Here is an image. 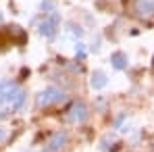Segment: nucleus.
<instances>
[{
  "mask_svg": "<svg viewBox=\"0 0 154 152\" xmlns=\"http://www.w3.org/2000/svg\"><path fill=\"white\" fill-rule=\"evenodd\" d=\"M152 67H154V63H152Z\"/></svg>",
  "mask_w": 154,
  "mask_h": 152,
  "instance_id": "nucleus-14",
  "label": "nucleus"
},
{
  "mask_svg": "<svg viewBox=\"0 0 154 152\" xmlns=\"http://www.w3.org/2000/svg\"><path fill=\"white\" fill-rule=\"evenodd\" d=\"M106 81L108 79H106V75H104L102 71H94L92 73V79H90V83H92L94 90H102L104 85H106Z\"/></svg>",
  "mask_w": 154,
  "mask_h": 152,
  "instance_id": "nucleus-7",
  "label": "nucleus"
},
{
  "mask_svg": "<svg viewBox=\"0 0 154 152\" xmlns=\"http://www.w3.org/2000/svg\"><path fill=\"white\" fill-rule=\"evenodd\" d=\"M67 100H69L67 92H63L58 88H46L38 96V106L48 108V106H56V104H63V102H67Z\"/></svg>",
  "mask_w": 154,
  "mask_h": 152,
  "instance_id": "nucleus-2",
  "label": "nucleus"
},
{
  "mask_svg": "<svg viewBox=\"0 0 154 152\" xmlns=\"http://www.w3.org/2000/svg\"><path fill=\"white\" fill-rule=\"evenodd\" d=\"M42 8H44V11H52L54 6H52V2H44V4H42Z\"/></svg>",
  "mask_w": 154,
  "mask_h": 152,
  "instance_id": "nucleus-12",
  "label": "nucleus"
},
{
  "mask_svg": "<svg viewBox=\"0 0 154 152\" xmlns=\"http://www.w3.org/2000/svg\"><path fill=\"white\" fill-rule=\"evenodd\" d=\"M25 90L17 88L13 81L2 79L0 81V108H8V110H21L25 104Z\"/></svg>",
  "mask_w": 154,
  "mask_h": 152,
  "instance_id": "nucleus-1",
  "label": "nucleus"
},
{
  "mask_svg": "<svg viewBox=\"0 0 154 152\" xmlns=\"http://www.w3.org/2000/svg\"><path fill=\"white\" fill-rule=\"evenodd\" d=\"M110 65H112L117 71H123V69L127 67V56H125L123 52H117V54H112V58H110Z\"/></svg>",
  "mask_w": 154,
  "mask_h": 152,
  "instance_id": "nucleus-8",
  "label": "nucleus"
},
{
  "mask_svg": "<svg viewBox=\"0 0 154 152\" xmlns=\"http://www.w3.org/2000/svg\"><path fill=\"white\" fill-rule=\"evenodd\" d=\"M6 135H8V131L0 127V144H4V142H6Z\"/></svg>",
  "mask_w": 154,
  "mask_h": 152,
  "instance_id": "nucleus-11",
  "label": "nucleus"
},
{
  "mask_svg": "<svg viewBox=\"0 0 154 152\" xmlns=\"http://www.w3.org/2000/svg\"><path fill=\"white\" fill-rule=\"evenodd\" d=\"M4 38H6V33H0V50H6L11 44V40H4Z\"/></svg>",
  "mask_w": 154,
  "mask_h": 152,
  "instance_id": "nucleus-9",
  "label": "nucleus"
},
{
  "mask_svg": "<svg viewBox=\"0 0 154 152\" xmlns=\"http://www.w3.org/2000/svg\"><path fill=\"white\" fill-rule=\"evenodd\" d=\"M135 13H137L142 19L154 17V0H140V2L135 4Z\"/></svg>",
  "mask_w": 154,
  "mask_h": 152,
  "instance_id": "nucleus-6",
  "label": "nucleus"
},
{
  "mask_svg": "<svg viewBox=\"0 0 154 152\" xmlns=\"http://www.w3.org/2000/svg\"><path fill=\"white\" fill-rule=\"evenodd\" d=\"M88 106L83 104L81 100H77L71 104V108H69V113H67V119L71 121V123H83L85 119H88Z\"/></svg>",
  "mask_w": 154,
  "mask_h": 152,
  "instance_id": "nucleus-4",
  "label": "nucleus"
},
{
  "mask_svg": "<svg viewBox=\"0 0 154 152\" xmlns=\"http://www.w3.org/2000/svg\"><path fill=\"white\" fill-rule=\"evenodd\" d=\"M0 23H2V13H0Z\"/></svg>",
  "mask_w": 154,
  "mask_h": 152,
  "instance_id": "nucleus-13",
  "label": "nucleus"
},
{
  "mask_svg": "<svg viewBox=\"0 0 154 152\" xmlns=\"http://www.w3.org/2000/svg\"><path fill=\"white\" fill-rule=\"evenodd\" d=\"M58 25H60L58 15H56V13H50L44 21H40V23H38V29H40V33H42L46 40H54V38H56V33H58Z\"/></svg>",
  "mask_w": 154,
  "mask_h": 152,
  "instance_id": "nucleus-3",
  "label": "nucleus"
},
{
  "mask_svg": "<svg viewBox=\"0 0 154 152\" xmlns=\"http://www.w3.org/2000/svg\"><path fill=\"white\" fill-rule=\"evenodd\" d=\"M67 142H69V135H67L65 131H58V133H54L50 140H48L46 152H60L65 146H67Z\"/></svg>",
  "mask_w": 154,
  "mask_h": 152,
  "instance_id": "nucleus-5",
  "label": "nucleus"
},
{
  "mask_svg": "<svg viewBox=\"0 0 154 152\" xmlns=\"http://www.w3.org/2000/svg\"><path fill=\"white\" fill-rule=\"evenodd\" d=\"M152 152H154V148H152Z\"/></svg>",
  "mask_w": 154,
  "mask_h": 152,
  "instance_id": "nucleus-15",
  "label": "nucleus"
},
{
  "mask_svg": "<svg viewBox=\"0 0 154 152\" xmlns=\"http://www.w3.org/2000/svg\"><path fill=\"white\" fill-rule=\"evenodd\" d=\"M77 58H79V60H83V58H85V48H83L81 44L77 46Z\"/></svg>",
  "mask_w": 154,
  "mask_h": 152,
  "instance_id": "nucleus-10",
  "label": "nucleus"
}]
</instances>
